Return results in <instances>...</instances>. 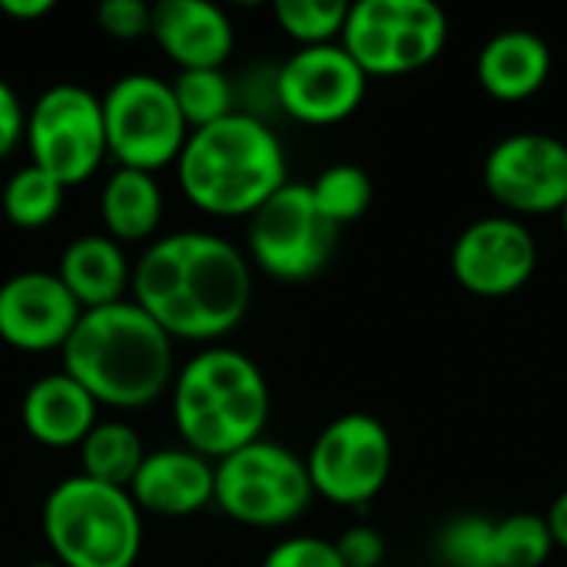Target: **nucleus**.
I'll return each instance as SVG.
<instances>
[{"label": "nucleus", "mask_w": 567, "mask_h": 567, "mask_svg": "<svg viewBox=\"0 0 567 567\" xmlns=\"http://www.w3.org/2000/svg\"><path fill=\"white\" fill-rule=\"evenodd\" d=\"M23 130H27V113L20 106V96L0 76V159L23 140Z\"/></svg>", "instance_id": "obj_32"}, {"label": "nucleus", "mask_w": 567, "mask_h": 567, "mask_svg": "<svg viewBox=\"0 0 567 567\" xmlns=\"http://www.w3.org/2000/svg\"><path fill=\"white\" fill-rule=\"evenodd\" d=\"M53 10V0H0V13L13 20H40Z\"/></svg>", "instance_id": "obj_33"}, {"label": "nucleus", "mask_w": 567, "mask_h": 567, "mask_svg": "<svg viewBox=\"0 0 567 567\" xmlns=\"http://www.w3.org/2000/svg\"><path fill=\"white\" fill-rule=\"evenodd\" d=\"M100 103L106 156H113L116 166L156 173L179 159L189 140V126L166 80L153 73H126L106 90Z\"/></svg>", "instance_id": "obj_8"}, {"label": "nucleus", "mask_w": 567, "mask_h": 567, "mask_svg": "<svg viewBox=\"0 0 567 567\" xmlns=\"http://www.w3.org/2000/svg\"><path fill=\"white\" fill-rule=\"evenodd\" d=\"M545 525H548V532H551L555 548L567 551V488L551 502V508H548V515H545Z\"/></svg>", "instance_id": "obj_34"}, {"label": "nucleus", "mask_w": 567, "mask_h": 567, "mask_svg": "<svg viewBox=\"0 0 567 567\" xmlns=\"http://www.w3.org/2000/svg\"><path fill=\"white\" fill-rule=\"evenodd\" d=\"M96 23L103 33H110L116 40H140L150 33L153 7L143 0H103L96 7Z\"/></svg>", "instance_id": "obj_30"}, {"label": "nucleus", "mask_w": 567, "mask_h": 567, "mask_svg": "<svg viewBox=\"0 0 567 567\" xmlns=\"http://www.w3.org/2000/svg\"><path fill=\"white\" fill-rule=\"evenodd\" d=\"M20 422L33 442L47 449H73L96 425V402L76 379L53 372L23 392Z\"/></svg>", "instance_id": "obj_19"}, {"label": "nucleus", "mask_w": 567, "mask_h": 567, "mask_svg": "<svg viewBox=\"0 0 567 567\" xmlns=\"http://www.w3.org/2000/svg\"><path fill=\"white\" fill-rule=\"evenodd\" d=\"M392 435L365 412L332 419L306 455L312 492L332 505H369L392 475Z\"/></svg>", "instance_id": "obj_10"}, {"label": "nucleus", "mask_w": 567, "mask_h": 567, "mask_svg": "<svg viewBox=\"0 0 567 567\" xmlns=\"http://www.w3.org/2000/svg\"><path fill=\"white\" fill-rule=\"evenodd\" d=\"M449 33V13L432 0H359L339 43L372 80L425 70L445 53Z\"/></svg>", "instance_id": "obj_6"}, {"label": "nucleus", "mask_w": 567, "mask_h": 567, "mask_svg": "<svg viewBox=\"0 0 567 567\" xmlns=\"http://www.w3.org/2000/svg\"><path fill=\"white\" fill-rule=\"evenodd\" d=\"M23 136L33 166L47 169L63 186H76L106 159L103 103L76 83H56L30 106Z\"/></svg>", "instance_id": "obj_9"}, {"label": "nucleus", "mask_w": 567, "mask_h": 567, "mask_svg": "<svg viewBox=\"0 0 567 567\" xmlns=\"http://www.w3.org/2000/svg\"><path fill=\"white\" fill-rule=\"evenodd\" d=\"M449 269L468 296L508 299L532 282L538 269V239L522 219L492 213L455 236Z\"/></svg>", "instance_id": "obj_13"}, {"label": "nucleus", "mask_w": 567, "mask_h": 567, "mask_svg": "<svg viewBox=\"0 0 567 567\" xmlns=\"http://www.w3.org/2000/svg\"><path fill=\"white\" fill-rule=\"evenodd\" d=\"M126 492L140 512L186 518L213 505V465L189 449H163L143 458Z\"/></svg>", "instance_id": "obj_18"}, {"label": "nucleus", "mask_w": 567, "mask_h": 567, "mask_svg": "<svg viewBox=\"0 0 567 567\" xmlns=\"http://www.w3.org/2000/svg\"><path fill=\"white\" fill-rule=\"evenodd\" d=\"M262 567H346L339 551H336V542H326V538H312V535H292L286 542H279L269 555Z\"/></svg>", "instance_id": "obj_29"}, {"label": "nucleus", "mask_w": 567, "mask_h": 567, "mask_svg": "<svg viewBox=\"0 0 567 567\" xmlns=\"http://www.w3.org/2000/svg\"><path fill=\"white\" fill-rule=\"evenodd\" d=\"M312 498L306 458L279 442L259 439L213 465V502L239 525H292L309 512Z\"/></svg>", "instance_id": "obj_7"}, {"label": "nucleus", "mask_w": 567, "mask_h": 567, "mask_svg": "<svg viewBox=\"0 0 567 567\" xmlns=\"http://www.w3.org/2000/svg\"><path fill=\"white\" fill-rule=\"evenodd\" d=\"M492 532H495V522L482 515L452 518L435 538V555L445 567H495Z\"/></svg>", "instance_id": "obj_28"}, {"label": "nucleus", "mask_w": 567, "mask_h": 567, "mask_svg": "<svg viewBox=\"0 0 567 567\" xmlns=\"http://www.w3.org/2000/svg\"><path fill=\"white\" fill-rule=\"evenodd\" d=\"M83 309L56 272H17L0 286V339L17 352L63 349Z\"/></svg>", "instance_id": "obj_15"}, {"label": "nucleus", "mask_w": 567, "mask_h": 567, "mask_svg": "<svg viewBox=\"0 0 567 567\" xmlns=\"http://www.w3.org/2000/svg\"><path fill=\"white\" fill-rule=\"evenodd\" d=\"M176 176L196 209L223 219L252 216L289 183L279 136L243 110L193 130L176 159Z\"/></svg>", "instance_id": "obj_3"}, {"label": "nucleus", "mask_w": 567, "mask_h": 567, "mask_svg": "<svg viewBox=\"0 0 567 567\" xmlns=\"http://www.w3.org/2000/svg\"><path fill=\"white\" fill-rule=\"evenodd\" d=\"M369 90V76L342 50V43L299 47L276 73V103L306 126H332L349 120Z\"/></svg>", "instance_id": "obj_14"}, {"label": "nucleus", "mask_w": 567, "mask_h": 567, "mask_svg": "<svg viewBox=\"0 0 567 567\" xmlns=\"http://www.w3.org/2000/svg\"><path fill=\"white\" fill-rule=\"evenodd\" d=\"M339 229L316 209L309 183H286L249 216L252 262L282 282H302L326 269Z\"/></svg>", "instance_id": "obj_11"}, {"label": "nucleus", "mask_w": 567, "mask_h": 567, "mask_svg": "<svg viewBox=\"0 0 567 567\" xmlns=\"http://www.w3.org/2000/svg\"><path fill=\"white\" fill-rule=\"evenodd\" d=\"M551 66V43L535 30L512 27L482 43L475 56V80L498 103H525L548 86Z\"/></svg>", "instance_id": "obj_17"}, {"label": "nucleus", "mask_w": 567, "mask_h": 567, "mask_svg": "<svg viewBox=\"0 0 567 567\" xmlns=\"http://www.w3.org/2000/svg\"><path fill=\"white\" fill-rule=\"evenodd\" d=\"M482 183L505 216H558L567 203V143L542 130L508 133L488 150Z\"/></svg>", "instance_id": "obj_12"}, {"label": "nucleus", "mask_w": 567, "mask_h": 567, "mask_svg": "<svg viewBox=\"0 0 567 567\" xmlns=\"http://www.w3.org/2000/svg\"><path fill=\"white\" fill-rule=\"evenodd\" d=\"M83 478H93L110 488H130L146 452L140 435L123 422H96L90 435L76 445Z\"/></svg>", "instance_id": "obj_22"}, {"label": "nucleus", "mask_w": 567, "mask_h": 567, "mask_svg": "<svg viewBox=\"0 0 567 567\" xmlns=\"http://www.w3.org/2000/svg\"><path fill=\"white\" fill-rule=\"evenodd\" d=\"M336 551L346 567H379L385 561V538L372 525H352L339 535Z\"/></svg>", "instance_id": "obj_31"}, {"label": "nucleus", "mask_w": 567, "mask_h": 567, "mask_svg": "<svg viewBox=\"0 0 567 567\" xmlns=\"http://www.w3.org/2000/svg\"><path fill=\"white\" fill-rule=\"evenodd\" d=\"M312 203L316 209L336 226H349L355 219H362L372 206V179L362 166L355 163H336L326 166L312 183H309Z\"/></svg>", "instance_id": "obj_24"}, {"label": "nucleus", "mask_w": 567, "mask_h": 567, "mask_svg": "<svg viewBox=\"0 0 567 567\" xmlns=\"http://www.w3.org/2000/svg\"><path fill=\"white\" fill-rule=\"evenodd\" d=\"M133 302L169 336L213 342L229 336L249 309V259L223 236L173 233L133 266Z\"/></svg>", "instance_id": "obj_1"}, {"label": "nucleus", "mask_w": 567, "mask_h": 567, "mask_svg": "<svg viewBox=\"0 0 567 567\" xmlns=\"http://www.w3.org/2000/svg\"><path fill=\"white\" fill-rule=\"evenodd\" d=\"M269 385L262 369L236 349H203L173 375V425L183 449L226 458L262 439Z\"/></svg>", "instance_id": "obj_4"}, {"label": "nucleus", "mask_w": 567, "mask_h": 567, "mask_svg": "<svg viewBox=\"0 0 567 567\" xmlns=\"http://www.w3.org/2000/svg\"><path fill=\"white\" fill-rule=\"evenodd\" d=\"M27 567H60L56 561H37V565H27Z\"/></svg>", "instance_id": "obj_36"}, {"label": "nucleus", "mask_w": 567, "mask_h": 567, "mask_svg": "<svg viewBox=\"0 0 567 567\" xmlns=\"http://www.w3.org/2000/svg\"><path fill=\"white\" fill-rule=\"evenodd\" d=\"M492 555L495 567H542L551 561L555 542L545 525V515L518 512L495 522L492 532Z\"/></svg>", "instance_id": "obj_26"}, {"label": "nucleus", "mask_w": 567, "mask_h": 567, "mask_svg": "<svg viewBox=\"0 0 567 567\" xmlns=\"http://www.w3.org/2000/svg\"><path fill=\"white\" fill-rule=\"evenodd\" d=\"M100 216L106 236L116 243H143L159 229L163 219V189L153 173L116 166L100 193Z\"/></svg>", "instance_id": "obj_21"}, {"label": "nucleus", "mask_w": 567, "mask_h": 567, "mask_svg": "<svg viewBox=\"0 0 567 567\" xmlns=\"http://www.w3.org/2000/svg\"><path fill=\"white\" fill-rule=\"evenodd\" d=\"M56 279L66 286V292L86 312V309H103V306L123 302V292L133 282V269L116 239L90 233V236L73 239L63 249Z\"/></svg>", "instance_id": "obj_20"}, {"label": "nucleus", "mask_w": 567, "mask_h": 567, "mask_svg": "<svg viewBox=\"0 0 567 567\" xmlns=\"http://www.w3.org/2000/svg\"><path fill=\"white\" fill-rule=\"evenodd\" d=\"M150 37L179 70H223L236 43L233 20L209 0H159Z\"/></svg>", "instance_id": "obj_16"}, {"label": "nucleus", "mask_w": 567, "mask_h": 567, "mask_svg": "<svg viewBox=\"0 0 567 567\" xmlns=\"http://www.w3.org/2000/svg\"><path fill=\"white\" fill-rule=\"evenodd\" d=\"M43 538L60 567H133L143 522L130 492L73 475L43 502Z\"/></svg>", "instance_id": "obj_5"}, {"label": "nucleus", "mask_w": 567, "mask_h": 567, "mask_svg": "<svg viewBox=\"0 0 567 567\" xmlns=\"http://www.w3.org/2000/svg\"><path fill=\"white\" fill-rule=\"evenodd\" d=\"M276 23L286 37H292L299 47H326L339 43L349 3L342 0H276L272 7Z\"/></svg>", "instance_id": "obj_27"}, {"label": "nucleus", "mask_w": 567, "mask_h": 567, "mask_svg": "<svg viewBox=\"0 0 567 567\" xmlns=\"http://www.w3.org/2000/svg\"><path fill=\"white\" fill-rule=\"evenodd\" d=\"M63 189L66 186L53 179L47 169L27 163L3 186V196H0L3 216L20 229H40L56 219L63 206Z\"/></svg>", "instance_id": "obj_23"}, {"label": "nucleus", "mask_w": 567, "mask_h": 567, "mask_svg": "<svg viewBox=\"0 0 567 567\" xmlns=\"http://www.w3.org/2000/svg\"><path fill=\"white\" fill-rule=\"evenodd\" d=\"M60 355L96 405L143 409L173 382V339L133 299L86 309Z\"/></svg>", "instance_id": "obj_2"}, {"label": "nucleus", "mask_w": 567, "mask_h": 567, "mask_svg": "<svg viewBox=\"0 0 567 567\" xmlns=\"http://www.w3.org/2000/svg\"><path fill=\"white\" fill-rule=\"evenodd\" d=\"M169 90L189 133L236 113V93L223 70H179Z\"/></svg>", "instance_id": "obj_25"}, {"label": "nucleus", "mask_w": 567, "mask_h": 567, "mask_svg": "<svg viewBox=\"0 0 567 567\" xmlns=\"http://www.w3.org/2000/svg\"><path fill=\"white\" fill-rule=\"evenodd\" d=\"M558 223H561V236H565L567 243V203L561 206V213H558Z\"/></svg>", "instance_id": "obj_35"}]
</instances>
